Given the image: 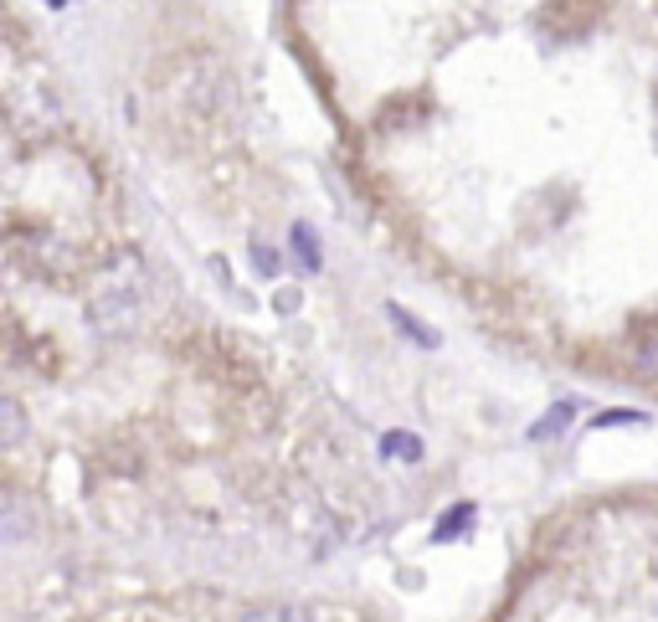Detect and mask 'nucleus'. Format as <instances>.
I'll return each instance as SVG.
<instances>
[{"mask_svg":"<svg viewBox=\"0 0 658 622\" xmlns=\"http://www.w3.org/2000/svg\"><path fill=\"white\" fill-rule=\"evenodd\" d=\"M576 406H582V402H556L540 422H531V432H525V438H531V442H550V438H561V432H566L571 422H576Z\"/></svg>","mask_w":658,"mask_h":622,"instance_id":"1","label":"nucleus"},{"mask_svg":"<svg viewBox=\"0 0 658 622\" xmlns=\"http://www.w3.org/2000/svg\"><path fill=\"white\" fill-rule=\"evenodd\" d=\"M386 319H391V325H397V330H402L406 340H417L422 350H438V345H442V334L432 330V325H422L417 314H406L402 304H386Z\"/></svg>","mask_w":658,"mask_h":622,"instance_id":"2","label":"nucleus"},{"mask_svg":"<svg viewBox=\"0 0 658 622\" xmlns=\"http://www.w3.org/2000/svg\"><path fill=\"white\" fill-rule=\"evenodd\" d=\"M289 237H293V253H298V263H304L309 273H319V268H325V253H319V237H314L309 221H293Z\"/></svg>","mask_w":658,"mask_h":622,"instance_id":"3","label":"nucleus"},{"mask_svg":"<svg viewBox=\"0 0 658 622\" xmlns=\"http://www.w3.org/2000/svg\"><path fill=\"white\" fill-rule=\"evenodd\" d=\"M474 504H458V510H448L438 520V530H432V546H448V540H463L468 535V525H474Z\"/></svg>","mask_w":658,"mask_h":622,"instance_id":"4","label":"nucleus"},{"mask_svg":"<svg viewBox=\"0 0 658 622\" xmlns=\"http://www.w3.org/2000/svg\"><path fill=\"white\" fill-rule=\"evenodd\" d=\"M381 458H397V463H422V438H417V432H386V438H381Z\"/></svg>","mask_w":658,"mask_h":622,"instance_id":"5","label":"nucleus"},{"mask_svg":"<svg viewBox=\"0 0 658 622\" xmlns=\"http://www.w3.org/2000/svg\"><path fill=\"white\" fill-rule=\"evenodd\" d=\"M237 622H309V612L304 607H253Z\"/></svg>","mask_w":658,"mask_h":622,"instance_id":"6","label":"nucleus"},{"mask_svg":"<svg viewBox=\"0 0 658 622\" xmlns=\"http://www.w3.org/2000/svg\"><path fill=\"white\" fill-rule=\"evenodd\" d=\"M0 422H5V448H16L21 432H26V417H21L16 397H5V402H0Z\"/></svg>","mask_w":658,"mask_h":622,"instance_id":"7","label":"nucleus"},{"mask_svg":"<svg viewBox=\"0 0 658 622\" xmlns=\"http://www.w3.org/2000/svg\"><path fill=\"white\" fill-rule=\"evenodd\" d=\"M638 370L643 376H658V334L638 340Z\"/></svg>","mask_w":658,"mask_h":622,"instance_id":"8","label":"nucleus"},{"mask_svg":"<svg viewBox=\"0 0 658 622\" xmlns=\"http://www.w3.org/2000/svg\"><path fill=\"white\" fill-rule=\"evenodd\" d=\"M638 422H648V417L643 412H602L592 427H638Z\"/></svg>","mask_w":658,"mask_h":622,"instance_id":"9","label":"nucleus"},{"mask_svg":"<svg viewBox=\"0 0 658 622\" xmlns=\"http://www.w3.org/2000/svg\"><path fill=\"white\" fill-rule=\"evenodd\" d=\"M253 263H257V273H268V278L278 273V253H273V247H253Z\"/></svg>","mask_w":658,"mask_h":622,"instance_id":"10","label":"nucleus"},{"mask_svg":"<svg viewBox=\"0 0 658 622\" xmlns=\"http://www.w3.org/2000/svg\"><path fill=\"white\" fill-rule=\"evenodd\" d=\"M273 304H278V314H293V309H298V293H293V289H283V293H278V298H273Z\"/></svg>","mask_w":658,"mask_h":622,"instance_id":"11","label":"nucleus"},{"mask_svg":"<svg viewBox=\"0 0 658 622\" xmlns=\"http://www.w3.org/2000/svg\"><path fill=\"white\" fill-rule=\"evenodd\" d=\"M47 5H57V11H62V5H68V0H47Z\"/></svg>","mask_w":658,"mask_h":622,"instance_id":"12","label":"nucleus"}]
</instances>
